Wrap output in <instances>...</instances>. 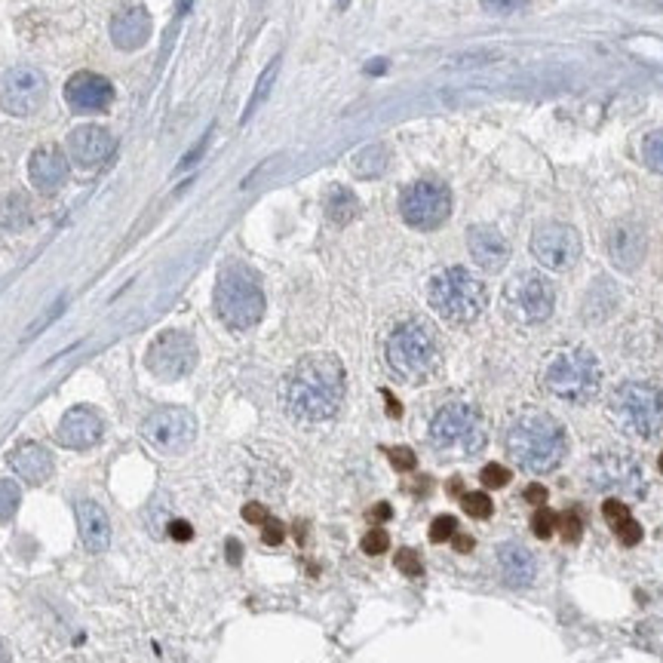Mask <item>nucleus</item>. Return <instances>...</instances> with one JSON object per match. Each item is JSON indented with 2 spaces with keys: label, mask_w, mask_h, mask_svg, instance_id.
Segmentation results:
<instances>
[{
  "label": "nucleus",
  "mask_w": 663,
  "mask_h": 663,
  "mask_svg": "<svg viewBox=\"0 0 663 663\" xmlns=\"http://www.w3.org/2000/svg\"><path fill=\"white\" fill-rule=\"evenodd\" d=\"M430 440L433 446L446 455H476L485 446V421L467 402H449L430 421Z\"/></svg>",
  "instance_id": "8"
},
{
  "label": "nucleus",
  "mask_w": 663,
  "mask_h": 663,
  "mask_svg": "<svg viewBox=\"0 0 663 663\" xmlns=\"http://www.w3.org/2000/svg\"><path fill=\"white\" fill-rule=\"evenodd\" d=\"M525 501L534 503V507H544V503H547V489H544V485H528Z\"/></svg>",
  "instance_id": "44"
},
{
  "label": "nucleus",
  "mask_w": 663,
  "mask_h": 663,
  "mask_svg": "<svg viewBox=\"0 0 663 663\" xmlns=\"http://www.w3.org/2000/svg\"><path fill=\"white\" fill-rule=\"evenodd\" d=\"M388 458H390V464L402 470V473H409V470H415V451L412 449H406V446H397V449H390L388 451Z\"/></svg>",
  "instance_id": "41"
},
{
  "label": "nucleus",
  "mask_w": 663,
  "mask_h": 663,
  "mask_svg": "<svg viewBox=\"0 0 663 663\" xmlns=\"http://www.w3.org/2000/svg\"><path fill=\"white\" fill-rule=\"evenodd\" d=\"M243 519H246V523H252V525H264L267 519H271V513H267V510L262 507V503H246V507H243Z\"/></svg>",
  "instance_id": "42"
},
{
  "label": "nucleus",
  "mask_w": 663,
  "mask_h": 663,
  "mask_svg": "<svg viewBox=\"0 0 663 663\" xmlns=\"http://www.w3.org/2000/svg\"><path fill=\"white\" fill-rule=\"evenodd\" d=\"M56 436L62 446L83 451V449H92L105 436V421L92 406H74L71 412H65V418L58 421Z\"/></svg>",
  "instance_id": "18"
},
{
  "label": "nucleus",
  "mask_w": 663,
  "mask_h": 663,
  "mask_svg": "<svg viewBox=\"0 0 663 663\" xmlns=\"http://www.w3.org/2000/svg\"><path fill=\"white\" fill-rule=\"evenodd\" d=\"M473 538H470V534H455V550L458 553H470V550H473Z\"/></svg>",
  "instance_id": "50"
},
{
  "label": "nucleus",
  "mask_w": 663,
  "mask_h": 663,
  "mask_svg": "<svg viewBox=\"0 0 663 663\" xmlns=\"http://www.w3.org/2000/svg\"><path fill=\"white\" fill-rule=\"evenodd\" d=\"M141 436H145L157 451H166V455H181V451L194 442L197 421L188 409L166 406V409L150 412L145 421H141Z\"/></svg>",
  "instance_id": "12"
},
{
  "label": "nucleus",
  "mask_w": 663,
  "mask_h": 663,
  "mask_svg": "<svg viewBox=\"0 0 663 663\" xmlns=\"http://www.w3.org/2000/svg\"><path fill=\"white\" fill-rule=\"evenodd\" d=\"M556 523H559V516L553 513V510L541 507L538 513H534V519H532V532H534V538H544V541H547L550 534L556 532Z\"/></svg>",
  "instance_id": "33"
},
{
  "label": "nucleus",
  "mask_w": 663,
  "mask_h": 663,
  "mask_svg": "<svg viewBox=\"0 0 663 663\" xmlns=\"http://www.w3.org/2000/svg\"><path fill=\"white\" fill-rule=\"evenodd\" d=\"M145 366L161 381H179V378H184L197 366V344L188 332H179V329L161 332L150 341Z\"/></svg>",
  "instance_id": "11"
},
{
  "label": "nucleus",
  "mask_w": 663,
  "mask_h": 663,
  "mask_svg": "<svg viewBox=\"0 0 663 663\" xmlns=\"http://www.w3.org/2000/svg\"><path fill=\"white\" fill-rule=\"evenodd\" d=\"M503 305H507L513 320L534 326L550 320L553 307H556V292H553V283L544 274L523 271L503 289Z\"/></svg>",
  "instance_id": "10"
},
{
  "label": "nucleus",
  "mask_w": 663,
  "mask_h": 663,
  "mask_svg": "<svg viewBox=\"0 0 663 663\" xmlns=\"http://www.w3.org/2000/svg\"><path fill=\"white\" fill-rule=\"evenodd\" d=\"M611 418L624 433L629 436H648L660 433L663 427V393L654 384L642 381H627L620 384L611 397Z\"/></svg>",
  "instance_id": "7"
},
{
  "label": "nucleus",
  "mask_w": 663,
  "mask_h": 663,
  "mask_svg": "<svg viewBox=\"0 0 663 663\" xmlns=\"http://www.w3.org/2000/svg\"><path fill=\"white\" fill-rule=\"evenodd\" d=\"M498 568L510 586H528L534 581V575H538V562H534L532 550H525L523 544H501Z\"/></svg>",
  "instance_id": "23"
},
{
  "label": "nucleus",
  "mask_w": 663,
  "mask_h": 663,
  "mask_svg": "<svg viewBox=\"0 0 663 663\" xmlns=\"http://www.w3.org/2000/svg\"><path fill=\"white\" fill-rule=\"evenodd\" d=\"M6 660H10V654H6V645L0 642V663H6Z\"/></svg>",
  "instance_id": "53"
},
{
  "label": "nucleus",
  "mask_w": 663,
  "mask_h": 663,
  "mask_svg": "<svg viewBox=\"0 0 663 663\" xmlns=\"http://www.w3.org/2000/svg\"><path fill=\"white\" fill-rule=\"evenodd\" d=\"M47 102V78L31 65H16L0 78V108L13 117H35Z\"/></svg>",
  "instance_id": "13"
},
{
  "label": "nucleus",
  "mask_w": 663,
  "mask_h": 663,
  "mask_svg": "<svg viewBox=\"0 0 663 663\" xmlns=\"http://www.w3.org/2000/svg\"><path fill=\"white\" fill-rule=\"evenodd\" d=\"M467 249L482 271H501L510 262V243L492 224H473L467 231Z\"/></svg>",
  "instance_id": "20"
},
{
  "label": "nucleus",
  "mask_w": 663,
  "mask_h": 663,
  "mask_svg": "<svg viewBox=\"0 0 663 663\" xmlns=\"http://www.w3.org/2000/svg\"><path fill=\"white\" fill-rule=\"evenodd\" d=\"M280 62H283V58L276 56L274 62L264 68L262 78H258V83H255V92H252V98H249L246 111H243V120H249V117L255 114L258 108H262V105L267 102V96H271V89H274V83H276V74H280Z\"/></svg>",
  "instance_id": "29"
},
{
  "label": "nucleus",
  "mask_w": 663,
  "mask_h": 663,
  "mask_svg": "<svg viewBox=\"0 0 663 663\" xmlns=\"http://www.w3.org/2000/svg\"><path fill=\"white\" fill-rule=\"evenodd\" d=\"M388 366L390 372L406 384L427 381L440 368V338L427 323L406 320L390 332L388 338Z\"/></svg>",
  "instance_id": "3"
},
{
  "label": "nucleus",
  "mask_w": 663,
  "mask_h": 663,
  "mask_svg": "<svg viewBox=\"0 0 663 663\" xmlns=\"http://www.w3.org/2000/svg\"><path fill=\"white\" fill-rule=\"evenodd\" d=\"M170 534L175 541H191V534H194V528H191L188 523H181V519H175V523L170 525Z\"/></svg>",
  "instance_id": "45"
},
{
  "label": "nucleus",
  "mask_w": 663,
  "mask_h": 663,
  "mask_svg": "<svg viewBox=\"0 0 663 663\" xmlns=\"http://www.w3.org/2000/svg\"><path fill=\"white\" fill-rule=\"evenodd\" d=\"M10 467L16 470V476L25 480L28 485H44L56 470V461L49 455V449H44L40 442H22L10 451Z\"/></svg>",
  "instance_id": "21"
},
{
  "label": "nucleus",
  "mask_w": 663,
  "mask_h": 663,
  "mask_svg": "<svg viewBox=\"0 0 663 663\" xmlns=\"http://www.w3.org/2000/svg\"><path fill=\"white\" fill-rule=\"evenodd\" d=\"M461 503H464V513H470L473 519H489L494 510V503L485 492H467Z\"/></svg>",
  "instance_id": "32"
},
{
  "label": "nucleus",
  "mask_w": 663,
  "mask_h": 663,
  "mask_svg": "<svg viewBox=\"0 0 663 663\" xmlns=\"http://www.w3.org/2000/svg\"><path fill=\"white\" fill-rule=\"evenodd\" d=\"M384 397H388V409H390V415H393V418H399V402L393 399L390 393H384Z\"/></svg>",
  "instance_id": "51"
},
{
  "label": "nucleus",
  "mask_w": 663,
  "mask_h": 663,
  "mask_svg": "<svg viewBox=\"0 0 663 663\" xmlns=\"http://www.w3.org/2000/svg\"><path fill=\"white\" fill-rule=\"evenodd\" d=\"M150 37V13L145 6H123L120 13L111 19V40L117 49H132L145 47Z\"/></svg>",
  "instance_id": "22"
},
{
  "label": "nucleus",
  "mask_w": 663,
  "mask_h": 663,
  "mask_svg": "<svg viewBox=\"0 0 663 663\" xmlns=\"http://www.w3.org/2000/svg\"><path fill=\"white\" fill-rule=\"evenodd\" d=\"M28 179L44 194H56L68 179V154L58 145H40L28 157Z\"/></svg>",
  "instance_id": "19"
},
{
  "label": "nucleus",
  "mask_w": 663,
  "mask_h": 663,
  "mask_svg": "<svg viewBox=\"0 0 663 663\" xmlns=\"http://www.w3.org/2000/svg\"><path fill=\"white\" fill-rule=\"evenodd\" d=\"M326 215L332 224H347L359 215V200L354 191L347 188H329L326 194Z\"/></svg>",
  "instance_id": "26"
},
{
  "label": "nucleus",
  "mask_w": 663,
  "mask_h": 663,
  "mask_svg": "<svg viewBox=\"0 0 663 663\" xmlns=\"http://www.w3.org/2000/svg\"><path fill=\"white\" fill-rule=\"evenodd\" d=\"M485 58H494V53H473V56H458L451 65H476V62H485Z\"/></svg>",
  "instance_id": "48"
},
{
  "label": "nucleus",
  "mask_w": 663,
  "mask_h": 663,
  "mask_svg": "<svg viewBox=\"0 0 663 663\" xmlns=\"http://www.w3.org/2000/svg\"><path fill=\"white\" fill-rule=\"evenodd\" d=\"M485 6H489V10H498V13H510L513 10V6L519 4V0H482Z\"/></svg>",
  "instance_id": "47"
},
{
  "label": "nucleus",
  "mask_w": 663,
  "mask_h": 663,
  "mask_svg": "<svg viewBox=\"0 0 663 663\" xmlns=\"http://www.w3.org/2000/svg\"><path fill=\"white\" fill-rule=\"evenodd\" d=\"M240 559H243L240 541H228V562H231V565H240Z\"/></svg>",
  "instance_id": "49"
},
{
  "label": "nucleus",
  "mask_w": 663,
  "mask_h": 663,
  "mask_svg": "<svg viewBox=\"0 0 663 663\" xmlns=\"http://www.w3.org/2000/svg\"><path fill=\"white\" fill-rule=\"evenodd\" d=\"M397 568H399L402 575L418 577V575L424 572V562H421V556H418L415 550H409V547H406V550H399V553H397Z\"/></svg>",
  "instance_id": "38"
},
{
  "label": "nucleus",
  "mask_w": 663,
  "mask_h": 663,
  "mask_svg": "<svg viewBox=\"0 0 663 663\" xmlns=\"http://www.w3.org/2000/svg\"><path fill=\"white\" fill-rule=\"evenodd\" d=\"M590 482L602 492L636 494L642 492V470L629 455H599L590 464Z\"/></svg>",
  "instance_id": "16"
},
{
  "label": "nucleus",
  "mask_w": 663,
  "mask_h": 663,
  "mask_svg": "<svg viewBox=\"0 0 663 663\" xmlns=\"http://www.w3.org/2000/svg\"><path fill=\"white\" fill-rule=\"evenodd\" d=\"M390 516H393L390 503H375V507L368 510V519H372V523H384V519H390Z\"/></svg>",
  "instance_id": "46"
},
{
  "label": "nucleus",
  "mask_w": 663,
  "mask_h": 663,
  "mask_svg": "<svg viewBox=\"0 0 663 663\" xmlns=\"http://www.w3.org/2000/svg\"><path fill=\"white\" fill-rule=\"evenodd\" d=\"M344 393H347V375L335 354L301 357L283 378V406L295 421H329L338 415Z\"/></svg>",
  "instance_id": "1"
},
{
  "label": "nucleus",
  "mask_w": 663,
  "mask_h": 663,
  "mask_svg": "<svg viewBox=\"0 0 663 663\" xmlns=\"http://www.w3.org/2000/svg\"><path fill=\"white\" fill-rule=\"evenodd\" d=\"M28 222H31V203H28V197L19 194V191L0 203V224H4V228L19 231Z\"/></svg>",
  "instance_id": "28"
},
{
  "label": "nucleus",
  "mask_w": 663,
  "mask_h": 663,
  "mask_svg": "<svg viewBox=\"0 0 663 663\" xmlns=\"http://www.w3.org/2000/svg\"><path fill=\"white\" fill-rule=\"evenodd\" d=\"M532 255L547 271H568L581 258V237L572 224L544 222L532 233Z\"/></svg>",
  "instance_id": "14"
},
{
  "label": "nucleus",
  "mask_w": 663,
  "mask_h": 663,
  "mask_svg": "<svg viewBox=\"0 0 663 663\" xmlns=\"http://www.w3.org/2000/svg\"><path fill=\"white\" fill-rule=\"evenodd\" d=\"M388 544H390L388 532H384V528H372V532L363 538V553H368V556H381V553L388 550Z\"/></svg>",
  "instance_id": "39"
},
{
  "label": "nucleus",
  "mask_w": 663,
  "mask_h": 663,
  "mask_svg": "<svg viewBox=\"0 0 663 663\" xmlns=\"http://www.w3.org/2000/svg\"><path fill=\"white\" fill-rule=\"evenodd\" d=\"M615 534L620 538V544H624V547H636V544H642V525L636 523L633 516L624 519L620 525H615Z\"/></svg>",
  "instance_id": "36"
},
{
  "label": "nucleus",
  "mask_w": 663,
  "mask_h": 663,
  "mask_svg": "<svg viewBox=\"0 0 663 663\" xmlns=\"http://www.w3.org/2000/svg\"><path fill=\"white\" fill-rule=\"evenodd\" d=\"M541 384L556 399L565 402H590L602 388V368L590 350L584 347H565L556 350L544 363Z\"/></svg>",
  "instance_id": "5"
},
{
  "label": "nucleus",
  "mask_w": 663,
  "mask_h": 663,
  "mask_svg": "<svg viewBox=\"0 0 663 663\" xmlns=\"http://www.w3.org/2000/svg\"><path fill=\"white\" fill-rule=\"evenodd\" d=\"M215 310L233 332H246L264 316V292L246 267H224L215 283Z\"/></svg>",
  "instance_id": "6"
},
{
  "label": "nucleus",
  "mask_w": 663,
  "mask_h": 663,
  "mask_svg": "<svg viewBox=\"0 0 663 663\" xmlns=\"http://www.w3.org/2000/svg\"><path fill=\"white\" fill-rule=\"evenodd\" d=\"M556 525H559L562 541H565V544H577L584 538V523H581V516H577L575 510H572V513H565V516H559Z\"/></svg>",
  "instance_id": "34"
},
{
  "label": "nucleus",
  "mask_w": 663,
  "mask_h": 663,
  "mask_svg": "<svg viewBox=\"0 0 663 663\" xmlns=\"http://www.w3.org/2000/svg\"><path fill=\"white\" fill-rule=\"evenodd\" d=\"M399 215L415 231H436L451 215V194L442 181L421 179L409 184L399 197Z\"/></svg>",
  "instance_id": "9"
},
{
  "label": "nucleus",
  "mask_w": 663,
  "mask_h": 663,
  "mask_svg": "<svg viewBox=\"0 0 663 663\" xmlns=\"http://www.w3.org/2000/svg\"><path fill=\"white\" fill-rule=\"evenodd\" d=\"M283 538H286V528H283V523H276V519H267V523H264V544L276 547V544H283Z\"/></svg>",
  "instance_id": "43"
},
{
  "label": "nucleus",
  "mask_w": 663,
  "mask_h": 663,
  "mask_svg": "<svg viewBox=\"0 0 663 663\" xmlns=\"http://www.w3.org/2000/svg\"><path fill=\"white\" fill-rule=\"evenodd\" d=\"M19 501H22L19 485L13 480H0V523H10L13 513L19 510Z\"/></svg>",
  "instance_id": "31"
},
{
  "label": "nucleus",
  "mask_w": 663,
  "mask_h": 663,
  "mask_svg": "<svg viewBox=\"0 0 663 663\" xmlns=\"http://www.w3.org/2000/svg\"><path fill=\"white\" fill-rule=\"evenodd\" d=\"M68 161L74 166H80V170H98L102 163H108L114 157L117 150V141L108 129L102 126H92V123H83L78 129L68 132Z\"/></svg>",
  "instance_id": "15"
},
{
  "label": "nucleus",
  "mask_w": 663,
  "mask_h": 663,
  "mask_svg": "<svg viewBox=\"0 0 663 663\" xmlns=\"http://www.w3.org/2000/svg\"><path fill=\"white\" fill-rule=\"evenodd\" d=\"M568 451V433L556 418L538 409L516 415L507 427V455L528 473H550Z\"/></svg>",
  "instance_id": "2"
},
{
  "label": "nucleus",
  "mask_w": 663,
  "mask_h": 663,
  "mask_svg": "<svg viewBox=\"0 0 663 663\" xmlns=\"http://www.w3.org/2000/svg\"><path fill=\"white\" fill-rule=\"evenodd\" d=\"M658 464H660V473H663V455H660V461H658Z\"/></svg>",
  "instance_id": "55"
},
{
  "label": "nucleus",
  "mask_w": 663,
  "mask_h": 663,
  "mask_svg": "<svg viewBox=\"0 0 663 663\" xmlns=\"http://www.w3.org/2000/svg\"><path fill=\"white\" fill-rule=\"evenodd\" d=\"M510 480H513V473H510L507 467H501V464L482 467V485H485V489H503V485H510Z\"/></svg>",
  "instance_id": "35"
},
{
  "label": "nucleus",
  "mask_w": 663,
  "mask_h": 663,
  "mask_svg": "<svg viewBox=\"0 0 663 663\" xmlns=\"http://www.w3.org/2000/svg\"><path fill=\"white\" fill-rule=\"evenodd\" d=\"M427 298L446 323L467 326L482 316L485 305H489V289L480 276H473L464 267H446L430 280Z\"/></svg>",
  "instance_id": "4"
},
{
  "label": "nucleus",
  "mask_w": 663,
  "mask_h": 663,
  "mask_svg": "<svg viewBox=\"0 0 663 663\" xmlns=\"http://www.w3.org/2000/svg\"><path fill=\"white\" fill-rule=\"evenodd\" d=\"M608 252L617 267L633 271V267L645 258V233L636 228V224H617L608 237Z\"/></svg>",
  "instance_id": "25"
},
{
  "label": "nucleus",
  "mask_w": 663,
  "mask_h": 663,
  "mask_svg": "<svg viewBox=\"0 0 663 663\" xmlns=\"http://www.w3.org/2000/svg\"><path fill=\"white\" fill-rule=\"evenodd\" d=\"M65 102L80 114H98L114 102L111 80L96 71H78L65 83Z\"/></svg>",
  "instance_id": "17"
},
{
  "label": "nucleus",
  "mask_w": 663,
  "mask_h": 663,
  "mask_svg": "<svg viewBox=\"0 0 663 663\" xmlns=\"http://www.w3.org/2000/svg\"><path fill=\"white\" fill-rule=\"evenodd\" d=\"M642 161L648 166L651 172H660L663 175V129L658 132H648L642 141Z\"/></svg>",
  "instance_id": "30"
},
{
  "label": "nucleus",
  "mask_w": 663,
  "mask_h": 663,
  "mask_svg": "<svg viewBox=\"0 0 663 663\" xmlns=\"http://www.w3.org/2000/svg\"><path fill=\"white\" fill-rule=\"evenodd\" d=\"M388 161H390L388 145H368L354 157V172L359 179H378V175L388 170Z\"/></svg>",
  "instance_id": "27"
},
{
  "label": "nucleus",
  "mask_w": 663,
  "mask_h": 663,
  "mask_svg": "<svg viewBox=\"0 0 663 663\" xmlns=\"http://www.w3.org/2000/svg\"><path fill=\"white\" fill-rule=\"evenodd\" d=\"M602 513H606L608 525L615 528V525H620V523H624V519H629V507H627L624 501H617V498H608L606 503H602Z\"/></svg>",
  "instance_id": "40"
},
{
  "label": "nucleus",
  "mask_w": 663,
  "mask_h": 663,
  "mask_svg": "<svg viewBox=\"0 0 663 663\" xmlns=\"http://www.w3.org/2000/svg\"><path fill=\"white\" fill-rule=\"evenodd\" d=\"M384 71V62L378 58V62H368V74H381Z\"/></svg>",
  "instance_id": "52"
},
{
  "label": "nucleus",
  "mask_w": 663,
  "mask_h": 663,
  "mask_svg": "<svg viewBox=\"0 0 663 663\" xmlns=\"http://www.w3.org/2000/svg\"><path fill=\"white\" fill-rule=\"evenodd\" d=\"M78 528L87 550L92 553H102L111 544V523L96 501H78Z\"/></svg>",
  "instance_id": "24"
},
{
  "label": "nucleus",
  "mask_w": 663,
  "mask_h": 663,
  "mask_svg": "<svg viewBox=\"0 0 663 663\" xmlns=\"http://www.w3.org/2000/svg\"><path fill=\"white\" fill-rule=\"evenodd\" d=\"M350 6V0H338V10H347Z\"/></svg>",
  "instance_id": "54"
},
{
  "label": "nucleus",
  "mask_w": 663,
  "mask_h": 663,
  "mask_svg": "<svg viewBox=\"0 0 663 663\" xmlns=\"http://www.w3.org/2000/svg\"><path fill=\"white\" fill-rule=\"evenodd\" d=\"M458 532V523L451 516H436L433 525H430V541L433 544H446L449 538H455Z\"/></svg>",
  "instance_id": "37"
}]
</instances>
